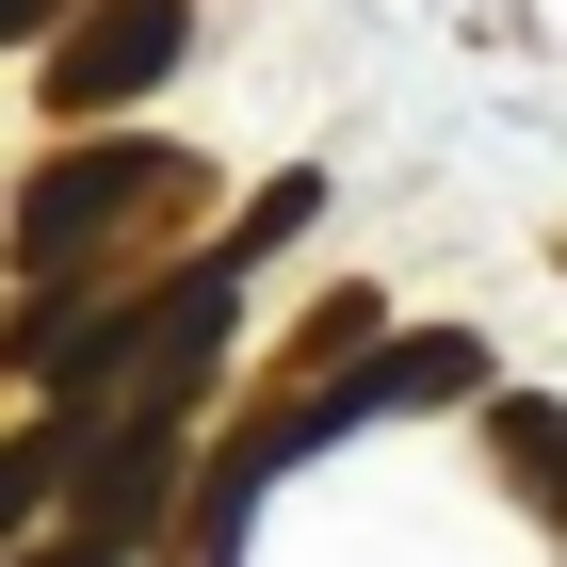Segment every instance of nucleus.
I'll return each instance as SVG.
<instances>
[{"label":"nucleus","instance_id":"nucleus-4","mask_svg":"<svg viewBox=\"0 0 567 567\" xmlns=\"http://www.w3.org/2000/svg\"><path fill=\"white\" fill-rule=\"evenodd\" d=\"M486 454H503L535 503H567V437H551V405H486Z\"/></svg>","mask_w":567,"mask_h":567},{"label":"nucleus","instance_id":"nucleus-1","mask_svg":"<svg viewBox=\"0 0 567 567\" xmlns=\"http://www.w3.org/2000/svg\"><path fill=\"white\" fill-rule=\"evenodd\" d=\"M131 195H163V146H82L65 178H33V195H17V260H33V276H49V260H82Z\"/></svg>","mask_w":567,"mask_h":567},{"label":"nucleus","instance_id":"nucleus-3","mask_svg":"<svg viewBox=\"0 0 567 567\" xmlns=\"http://www.w3.org/2000/svg\"><path fill=\"white\" fill-rule=\"evenodd\" d=\"M471 390H486V357L454 341V324H437V341H390V357H373V405H471Z\"/></svg>","mask_w":567,"mask_h":567},{"label":"nucleus","instance_id":"nucleus-2","mask_svg":"<svg viewBox=\"0 0 567 567\" xmlns=\"http://www.w3.org/2000/svg\"><path fill=\"white\" fill-rule=\"evenodd\" d=\"M178 65V0H97L82 33L49 49V97H65V114H114V97H146Z\"/></svg>","mask_w":567,"mask_h":567},{"label":"nucleus","instance_id":"nucleus-5","mask_svg":"<svg viewBox=\"0 0 567 567\" xmlns=\"http://www.w3.org/2000/svg\"><path fill=\"white\" fill-rule=\"evenodd\" d=\"M33 17H49V0H0V33H33Z\"/></svg>","mask_w":567,"mask_h":567}]
</instances>
